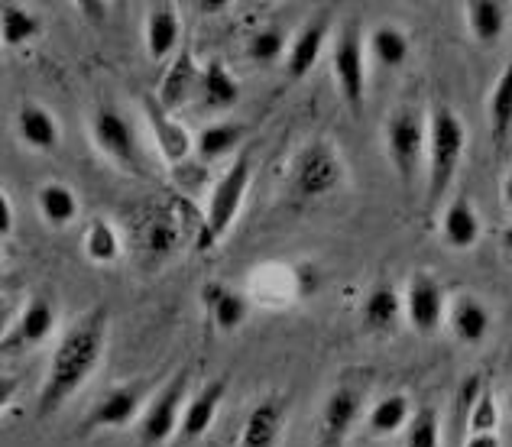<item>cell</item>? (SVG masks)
<instances>
[{
    "label": "cell",
    "mask_w": 512,
    "mask_h": 447,
    "mask_svg": "<svg viewBox=\"0 0 512 447\" xmlns=\"http://www.w3.org/2000/svg\"><path fill=\"white\" fill-rule=\"evenodd\" d=\"M282 425H286V412L282 405L266 399L247 415L244 431H240V447H276L282 438Z\"/></svg>",
    "instance_id": "20"
},
{
    "label": "cell",
    "mask_w": 512,
    "mask_h": 447,
    "mask_svg": "<svg viewBox=\"0 0 512 447\" xmlns=\"http://www.w3.org/2000/svg\"><path fill=\"white\" fill-rule=\"evenodd\" d=\"M140 243H143L146 260L159 263V260H166V256H172L175 247H179V227L169 221V214H153V218L143 224Z\"/></svg>",
    "instance_id": "29"
},
{
    "label": "cell",
    "mask_w": 512,
    "mask_h": 447,
    "mask_svg": "<svg viewBox=\"0 0 512 447\" xmlns=\"http://www.w3.org/2000/svg\"><path fill=\"white\" fill-rule=\"evenodd\" d=\"M344 182V162L331 143L318 140L305 149L292 169V192L302 198H325Z\"/></svg>",
    "instance_id": "5"
},
{
    "label": "cell",
    "mask_w": 512,
    "mask_h": 447,
    "mask_svg": "<svg viewBox=\"0 0 512 447\" xmlns=\"http://www.w3.org/2000/svg\"><path fill=\"white\" fill-rule=\"evenodd\" d=\"M240 140H244V127L234 124V120H221V124H211L201 130V137L195 140V149H198V156L218 159L224 153H231L234 146H240Z\"/></svg>",
    "instance_id": "32"
},
{
    "label": "cell",
    "mask_w": 512,
    "mask_h": 447,
    "mask_svg": "<svg viewBox=\"0 0 512 447\" xmlns=\"http://www.w3.org/2000/svg\"><path fill=\"white\" fill-rule=\"evenodd\" d=\"M91 137H94V146H98L111 162H117L124 172L146 175V162H143V149H140L137 133H133V127L127 124V117H120L114 107H101V111L94 114Z\"/></svg>",
    "instance_id": "6"
},
{
    "label": "cell",
    "mask_w": 512,
    "mask_h": 447,
    "mask_svg": "<svg viewBox=\"0 0 512 447\" xmlns=\"http://www.w3.org/2000/svg\"><path fill=\"white\" fill-rule=\"evenodd\" d=\"M43 23H39L36 13H30L20 4H4L0 7V36H4V46H26L30 39L39 36Z\"/></svg>",
    "instance_id": "30"
},
{
    "label": "cell",
    "mask_w": 512,
    "mask_h": 447,
    "mask_svg": "<svg viewBox=\"0 0 512 447\" xmlns=\"http://www.w3.org/2000/svg\"><path fill=\"white\" fill-rule=\"evenodd\" d=\"M224 396H227V379H211V383L185 405L182 425H179V438L182 441H195V438L205 435V431L214 425V415H218Z\"/></svg>",
    "instance_id": "17"
},
{
    "label": "cell",
    "mask_w": 512,
    "mask_h": 447,
    "mask_svg": "<svg viewBox=\"0 0 512 447\" xmlns=\"http://www.w3.org/2000/svg\"><path fill=\"white\" fill-rule=\"evenodd\" d=\"M253 179V156L250 153H240L227 172L218 179L208 201V214H205V237H201V247H214L227 230L234 227L240 208H244V198H247V188Z\"/></svg>",
    "instance_id": "3"
},
{
    "label": "cell",
    "mask_w": 512,
    "mask_h": 447,
    "mask_svg": "<svg viewBox=\"0 0 512 447\" xmlns=\"http://www.w3.org/2000/svg\"><path fill=\"white\" fill-rule=\"evenodd\" d=\"M464 20H467L470 36H474L480 46H496L500 36L506 33L509 7L500 4V0H467Z\"/></svg>",
    "instance_id": "19"
},
{
    "label": "cell",
    "mask_w": 512,
    "mask_h": 447,
    "mask_svg": "<svg viewBox=\"0 0 512 447\" xmlns=\"http://www.w3.org/2000/svg\"><path fill=\"white\" fill-rule=\"evenodd\" d=\"M36 208H39V218H43L49 227H69L78 218V198L72 188L62 182H46L39 188Z\"/></svg>",
    "instance_id": "26"
},
{
    "label": "cell",
    "mask_w": 512,
    "mask_h": 447,
    "mask_svg": "<svg viewBox=\"0 0 512 447\" xmlns=\"http://www.w3.org/2000/svg\"><path fill=\"white\" fill-rule=\"evenodd\" d=\"M363 59H367V49H363L360 30L347 26L334 46V78H338L341 98L354 114H360L367 104V62Z\"/></svg>",
    "instance_id": "7"
},
{
    "label": "cell",
    "mask_w": 512,
    "mask_h": 447,
    "mask_svg": "<svg viewBox=\"0 0 512 447\" xmlns=\"http://www.w3.org/2000/svg\"><path fill=\"white\" fill-rule=\"evenodd\" d=\"M201 101H205L208 111H231L240 101V85L237 78L224 69L218 59H211L201 72Z\"/></svg>",
    "instance_id": "25"
},
{
    "label": "cell",
    "mask_w": 512,
    "mask_h": 447,
    "mask_svg": "<svg viewBox=\"0 0 512 447\" xmlns=\"http://www.w3.org/2000/svg\"><path fill=\"white\" fill-rule=\"evenodd\" d=\"M409 52H412L409 36L393 23L376 26V30L370 33V56L380 62L383 69H399V65H406Z\"/></svg>",
    "instance_id": "28"
},
{
    "label": "cell",
    "mask_w": 512,
    "mask_h": 447,
    "mask_svg": "<svg viewBox=\"0 0 512 447\" xmlns=\"http://www.w3.org/2000/svg\"><path fill=\"white\" fill-rule=\"evenodd\" d=\"M412 409H409V396H402V392H393V396H386L373 405L370 412V431L373 435H396V431L412 422Z\"/></svg>",
    "instance_id": "31"
},
{
    "label": "cell",
    "mask_w": 512,
    "mask_h": 447,
    "mask_svg": "<svg viewBox=\"0 0 512 447\" xmlns=\"http://www.w3.org/2000/svg\"><path fill=\"white\" fill-rule=\"evenodd\" d=\"M503 208L512 214V166H509L506 179H503Z\"/></svg>",
    "instance_id": "40"
},
{
    "label": "cell",
    "mask_w": 512,
    "mask_h": 447,
    "mask_svg": "<svg viewBox=\"0 0 512 447\" xmlns=\"http://www.w3.org/2000/svg\"><path fill=\"white\" fill-rule=\"evenodd\" d=\"M448 324L451 334L467 347H477L480 341H487V334L493 328V315L490 308L474 295H461L448 311Z\"/></svg>",
    "instance_id": "16"
},
{
    "label": "cell",
    "mask_w": 512,
    "mask_h": 447,
    "mask_svg": "<svg viewBox=\"0 0 512 447\" xmlns=\"http://www.w3.org/2000/svg\"><path fill=\"white\" fill-rule=\"evenodd\" d=\"M467 149V127L451 107H435L428 117V198L438 201L451 188Z\"/></svg>",
    "instance_id": "2"
},
{
    "label": "cell",
    "mask_w": 512,
    "mask_h": 447,
    "mask_svg": "<svg viewBox=\"0 0 512 447\" xmlns=\"http://www.w3.org/2000/svg\"><path fill=\"white\" fill-rule=\"evenodd\" d=\"M143 114H146V124L153 130V140H156V149L163 153V159L169 166H179L188 156H192L195 149V140L188 137V130L179 124L175 117H169V111L159 98H143Z\"/></svg>",
    "instance_id": "11"
},
{
    "label": "cell",
    "mask_w": 512,
    "mask_h": 447,
    "mask_svg": "<svg viewBox=\"0 0 512 447\" xmlns=\"http://www.w3.org/2000/svg\"><path fill=\"white\" fill-rule=\"evenodd\" d=\"M201 91V72L195 69V59L192 52L182 49L179 56H175V62L169 65V72L163 78V91H159V104L166 107V111L172 114L175 107H182L188 101V94L192 91Z\"/></svg>",
    "instance_id": "21"
},
{
    "label": "cell",
    "mask_w": 512,
    "mask_h": 447,
    "mask_svg": "<svg viewBox=\"0 0 512 447\" xmlns=\"http://www.w3.org/2000/svg\"><path fill=\"white\" fill-rule=\"evenodd\" d=\"M52 328H56V305L46 295L30 298L26 308L20 311L17 324L4 334V354H17V350L43 344L52 334Z\"/></svg>",
    "instance_id": "10"
},
{
    "label": "cell",
    "mask_w": 512,
    "mask_h": 447,
    "mask_svg": "<svg viewBox=\"0 0 512 447\" xmlns=\"http://www.w3.org/2000/svg\"><path fill=\"white\" fill-rule=\"evenodd\" d=\"M386 149L402 185L428 166V120L419 111H396L386 124Z\"/></svg>",
    "instance_id": "4"
},
{
    "label": "cell",
    "mask_w": 512,
    "mask_h": 447,
    "mask_svg": "<svg viewBox=\"0 0 512 447\" xmlns=\"http://www.w3.org/2000/svg\"><path fill=\"white\" fill-rule=\"evenodd\" d=\"M205 305H208V315L211 321L218 324V331H237L240 324L247 321V311H250V302L240 292L227 289V286H218V282H211L205 286Z\"/></svg>",
    "instance_id": "23"
},
{
    "label": "cell",
    "mask_w": 512,
    "mask_h": 447,
    "mask_svg": "<svg viewBox=\"0 0 512 447\" xmlns=\"http://www.w3.org/2000/svg\"><path fill=\"white\" fill-rule=\"evenodd\" d=\"M357 415H360V392H354L350 386L334 389L325 409H321L318 447H341L350 435V428L357 425Z\"/></svg>",
    "instance_id": "12"
},
{
    "label": "cell",
    "mask_w": 512,
    "mask_h": 447,
    "mask_svg": "<svg viewBox=\"0 0 512 447\" xmlns=\"http://www.w3.org/2000/svg\"><path fill=\"white\" fill-rule=\"evenodd\" d=\"M85 256L91 263H98V266H107V263H114L117 256H120V237H117V230L111 221H91L88 230H85Z\"/></svg>",
    "instance_id": "33"
},
{
    "label": "cell",
    "mask_w": 512,
    "mask_h": 447,
    "mask_svg": "<svg viewBox=\"0 0 512 447\" xmlns=\"http://www.w3.org/2000/svg\"><path fill=\"white\" fill-rule=\"evenodd\" d=\"M325 33H328L325 20H315V23H308L305 30L292 39L289 56H286L289 78H305L308 72L315 69V62L321 56V46H325Z\"/></svg>",
    "instance_id": "24"
},
{
    "label": "cell",
    "mask_w": 512,
    "mask_h": 447,
    "mask_svg": "<svg viewBox=\"0 0 512 447\" xmlns=\"http://www.w3.org/2000/svg\"><path fill=\"white\" fill-rule=\"evenodd\" d=\"M104 344H107L104 308L88 311V315H82L65 331L59 347L52 350L46 383H43V392H39V415L59 412L65 399H72L75 392L88 383V376L98 370V363H101Z\"/></svg>",
    "instance_id": "1"
},
{
    "label": "cell",
    "mask_w": 512,
    "mask_h": 447,
    "mask_svg": "<svg viewBox=\"0 0 512 447\" xmlns=\"http://www.w3.org/2000/svg\"><path fill=\"white\" fill-rule=\"evenodd\" d=\"M282 52H286V33L276 30V26H269V30H260V33H253L250 39V46H247V56L253 62H276Z\"/></svg>",
    "instance_id": "35"
},
{
    "label": "cell",
    "mask_w": 512,
    "mask_h": 447,
    "mask_svg": "<svg viewBox=\"0 0 512 447\" xmlns=\"http://www.w3.org/2000/svg\"><path fill=\"white\" fill-rule=\"evenodd\" d=\"M503 247L512 253V224H506V227H503Z\"/></svg>",
    "instance_id": "42"
},
{
    "label": "cell",
    "mask_w": 512,
    "mask_h": 447,
    "mask_svg": "<svg viewBox=\"0 0 512 447\" xmlns=\"http://www.w3.org/2000/svg\"><path fill=\"white\" fill-rule=\"evenodd\" d=\"M409 447H441V425L435 409H419L409 422Z\"/></svg>",
    "instance_id": "36"
},
{
    "label": "cell",
    "mask_w": 512,
    "mask_h": 447,
    "mask_svg": "<svg viewBox=\"0 0 512 447\" xmlns=\"http://www.w3.org/2000/svg\"><path fill=\"white\" fill-rule=\"evenodd\" d=\"M188 392V370H182L175 379H169L166 389L146 405L140 415V441L143 444H166L182 425V405Z\"/></svg>",
    "instance_id": "8"
},
{
    "label": "cell",
    "mask_w": 512,
    "mask_h": 447,
    "mask_svg": "<svg viewBox=\"0 0 512 447\" xmlns=\"http://www.w3.org/2000/svg\"><path fill=\"white\" fill-rule=\"evenodd\" d=\"M82 10L88 13L91 20H98V23H101V20H104V10H107V4H91V0H82Z\"/></svg>",
    "instance_id": "39"
},
{
    "label": "cell",
    "mask_w": 512,
    "mask_h": 447,
    "mask_svg": "<svg viewBox=\"0 0 512 447\" xmlns=\"http://www.w3.org/2000/svg\"><path fill=\"white\" fill-rule=\"evenodd\" d=\"M483 234L480 227V214L474 208V201L467 195L451 198V205L441 214V237L451 250H474L477 240Z\"/></svg>",
    "instance_id": "14"
},
{
    "label": "cell",
    "mask_w": 512,
    "mask_h": 447,
    "mask_svg": "<svg viewBox=\"0 0 512 447\" xmlns=\"http://www.w3.org/2000/svg\"><path fill=\"white\" fill-rule=\"evenodd\" d=\"M198 10H205V13H218V10H227V0H201Z\"/></svg>",
    "instance_id": "41"
},
{
    "label": "cell",
    "mask_w": 512,
    "mask_h": 447,
    "mask_svg": "<svg viewBox=\"0 0 512 447\" xmlns=\"http://www.w3.org/2000/svg\"><path fill=\"white\" fill-rule=\"evenodd\" d=\"M13 234V205H10V195L4 192L0 195V237L10 240Z\"/></svg>",
    "instance_id": "37"
},
{
    "label": "cell",
    "mask_w": 512,
    "mask_h": 447,
    "mask_svg": "<svg viewBox=\"0 0 512 447\" xmlns=\"http://www.w3.org/2000/svg\"><path fill=\"white\" fill-rule=\"evenodd\" d=\"M143 409V389L140 386H117L111 392H104L101 402L85 415V428H124L130 422H137V415Z\"/></svg>",
    "instance_id": "13"
},
{
    "label": "cell",
    "mask_w": 512,
    "mask_h": 447,
    "mask_svg": "<svg viewBox=\"0 0 512 447\" xmlns=\"http://www.w3.org/2000/svg\"><path fill=\"white\" fill-rule=\"evenodd\" d=\"M464 447H503V444L496 438V431H483V435H467Z\"/></svg>",
    "instance_id": "38"
},
{
    "label": "cell",
    "mask_w": 512,
    "mask_h": 447,
    "mask_svg": "<svg viewBox=\"0 0 512 447\" xmlns=\"http://www.w3.org/2000/svg\"><path fill=\"white\" fill-rule=\"evenodd\" d=\"M406 318L409 324L419 334H435L441 324H444V289L441 282L419 269L412 279H409V289H406Z\"/></svg>",
    "instance_id": "9"
},
{
    "label": "cell",
    "mask_w": 512,
    "mask_h": 447,
    "mask_svg": "<svg viewBox=\"0 0 512 447\" xmlns=\"http://www.w3.org/2000/svg\"><path fill=\"white\" fill-rule=\"evenodd\" d=\"M17 130H20V140L30 149H39V153H52L62 137L56 117L39 101H23L17 107Z\"/></svg>",
    "instance_id": "15"
},
{
    "label": "cell",
    "mask_w": 512,
    "mask_h": 447,
    "mask_svg": "<svg viewBox=\"0 0 512 447\" xmlns=\"http://www.w3.org/2000/svg\"><path fill=\"white\" fill-rule=\"evenodd\" d=\"M500 425V409H496V396L490 386H483V392L477 396L474 409H470L467 418V435H483V431H496Z\"/></svg>",
    "instance_id": "34"
},
{
    "label": "cell",
    "mask_w": 512,
    "mask_h": 447,
    "mask_svg": "<svg viewBox=\"0 0 512 447\" xmlns=\"http://www.w3.org/2000/svg\"><path fill=\"white\" fill-rule=\"evenodd\" d=\"M182 43V20L175 7L159 4L150 10L146 17V52H150L153 62H166L169 56H175V49Z\"/></svg>",
    "instance_id": "18"
},
{
    "label": "cell",
    "mask_w": 512,
    "mask_h": 447,
    "mask_svg": "<svg viewBox=\"0 0 512 447\" xmlns=\"http://www.w3.org/2000/svg\"><path fill=\"white\" fill-rule=\"evenodd\" d=\"M506 405H509V415H512V389H509V396H506Z\"/></svg>",
    "instance_id": "43"
},
{
    "label": "cell",
    "mask_w": 512,
    "mask_h": 447,
    "mask_svg": "<svg viewBox=\"0 0 512 447\" xmlns=\"http://www.w3.org/2000/svg\"><path fill=\"white\" fill-rule=\"evenodd\" d=\"M487 117H490V133H493V143L503 146L512 137V62L500 72L496 85L490 91V101H487Z\"/></svg>",
    "instance_id": "27"
},
{
    "label": "cell",
    "mask_w": 512,
    "mask_h": 447,
    "mask_svg": "<svg viewBox=\"0 0 512 447\" xmlns=\"http://www.w3.org/2000/svg\"><path fill=\"white\" fill-rule=\"evenodd\" d=\"M406 311V302L393 286H376L367 302H363V328L376 334H389L399 328V318Z\"/></svg>",
    "instance_id": "22"
}]
</instances>
